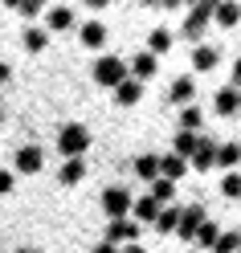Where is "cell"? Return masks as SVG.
<instances>
[{
	"mask_svg": "<svg viewBox=\"0 0 241 253\" xmlns=\"http://www.w3.org/2000/svg\"><path fill=\"white\" fill-rule=\"evenodd\" d=\"M90 147V131L82 123H66L57 131V151H61V160H74V155H86Z\"/></svg>",
	"mask_w": 241,
	"mask_h": 253,
	"instance_id": "1",
	"label": "cell"
},
{
	"mask_svg": "<svg viewBox=\"0 0 241 253\" xmlns=\"http://www.w3.org/2000/svg\"><path fill=\"white\" fill-rule=\"evenodd\" d=\"M90 74H94V82H98V86H110V90H115L123 78L131 74V66H127L123 57H115V53H98V61H94Z\"/></svg>",
	"mask_w": 241,
	"mask_h": 253,
	"instance_id": "2",
	"label": "cell"
},
{
	"mask_svg": "<svg viewBox=\"0 0 241 253\" xmlns=\"http://www.w3.org/2000/svg\"><path fill=\"white\" fill-rule=\"evenodd\" d=\"M12 164H17L21 176H33V171H41V164H45V151H41L37 143H25V147L17 151V160H12Z\"/></svg>",
	"mask_w": 241,
	"mask_h": 253,
	"instance_id": "3",
	"label": "cell"
},
{
	"mask_svg": "<svg viewBox=\"0 0 241 253\" xmlns=\"http://www.w3.org/2000/svg\"><path fill=\"white\" fill-rule=\"evenodd\" d=\"M78 37H82L86 49H98V45L106 41V25H102V21H86L82 29H78Z\"/></svg>",
	"mask_w": 241,
	"mask_h": 253,
	"instance_id": "4",
	"label": "cell"
},
{
	"mask_svg": "<svg viewBox=\"0 0 241 253\" xmlns=\"http://www.w3.org/2000/svg\"><path fill=\"white\" fill-rule=\"evenodd\" d=\"M45 21H49V29H53V33H61V29H74V25H78V17H74V8H66V4H57V8H49V17H45Z\"/></svg>",
	"mask_w": 241,
	"mask_h": 253,
	"instance_id": "5",
	"label": "cell"
},
{
	"mask_svg": "<svg viewBox=\"0 0 241 253\" xmlns=\"http://www.w3.org/2000/svg\"><path fill=\"white\" fill-rule=\"evenodd\" d=\"M45 45H49V33H45V29H37V25L25 29V49H29V53H41Z\"/></svg>",
	"mask_w": 241,
	"mask_h": 253,
	"instance_id": "6",
	"label": "cell"
},
{
	"mask_svg": "<svg viewBox=\"0 0 241 253\" xmlns=\"http://www.w3.org/2000/svg\"><path fill=\"white\" fill-rule=\"evenodd\" d=\"M21 17H37V12H41V4H37V0H21Z\"/></svg>",
	"mask_w": 241,
	"mask_h": 253,
	"instance_id": "7",
	"label": "cell"
},
{
	"mask_svg": "<svg viewBox=\"0 0 241 253\" xmlns=\"http://www.w3.org/2000/svg\"><path fill=\"white\" fill-rule=\"evenodd\" d=\"M12 184H17V180H12V171H0V196H8Z\"/></svg>",
	"mask_w": 241,
	"mask_h": 253,
	"instance_id": "8",
	"label": "cell"
},
{
	"mask_svg": "<svg viewBox=\"0 0 241 253\" xmlns=\"http://www.w3.org/2000/svg\"><path fill=\"white\" fill-rule=\"evenodd\" d=\"M8 78H12V66H8V61H0V82H8Z\"/></svg>",
	"mask_w": 241,
	"mask_h": 253,
	"instance_id": "9",
	"label": "cell"
},
{
	"mask_svg": "<svg viewBox=\"0 0 241 253\" xmlns=\"http://www.w3.org/2000/svg\"><path fill=\"white\" fill-rule=\"evenodd\" d=\"M0 123H4V106H0Z\"/></svg>",
	"mask_w": 241,
	"mask_h": 253,
	"instance_id": "10",
	"label": "cell"
},
{
	"mask_svg": "<svg viewBox=\"0 0 241 253\" xmlns=\"http://www.w3.org/2000/svg\"><path fill=\"white\" fill-rule=\"evenodd\" d=\"M17 253H33V249H17Z\"/></svg>",
	"mask_w": 241,
	"mask_h": 253,
	"instance_id": "11",
	"label": "cell"
}]
</instances>
